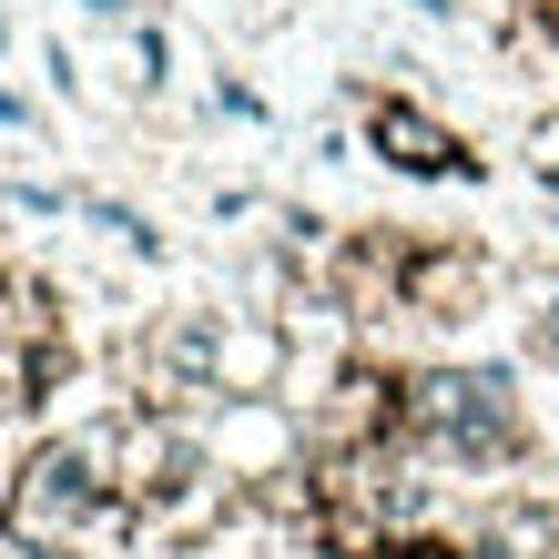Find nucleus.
<instances>
[{"label": "nucleus", "mask_w": 559, "mask_h": 559, "mask_svg": "<svg viewBox=\"0 0 559 559\" xmlns=\"http://www.w3.org/2000/svg\"><path fill=\"white\" fill-rule=\"evenodd\" d=\"M367 133H377V153L397 163V174H478V163H468V143H457L448 122L407 112V103H367Z\"/></svg>", "instance_id": "nucleus-2"}, {"label": "nucleus", "mask_w": 559, "mask_h": 559, "mask_svg": "<svg viewBox=\"0 0 559 559\" xmlns=\"http://www.w3.org/2000/svg\"><path fill=\"white\" fill-rule=\"evenodd\" d=\"M407 448L438 457V468H499V457L530 448L519 386L499 367H427V377H407Z\"/></svg>", "instance_id": "nucleus-1"}]
</instances>
